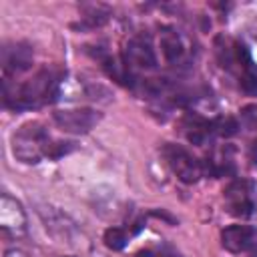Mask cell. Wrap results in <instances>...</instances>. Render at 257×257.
Listing matches in <instances>:
<instances>
[{"label": "cell", "mask_w": 257, "mask_h": 257, "mask_svg": "<svg viewBox=\"0 0 257 257\" xmlns=\"http://www.w3.org/2000/svg\"><path fill=\"white\" fill-rule=\"evenodd\" d=\"M64 72L58 66H42L22 84H10L8 78L2 82V100L10 110L40 108L58 98Z\"/></svg>", "instance_id": "obj_1"}, {"label": "cell", "mask_w": 257, "mask_h": 257, "mask_svg": "<svg viewBox=\"0 0 257 257\" xmlns=\"http://www.w3.org/2000/svg\"><path fill=\"white\" fill-rule=\"evenodd\" d=\"M215 54H217L219 64L239 78V84L245 92H251V94L257 92V68L253 64L249 48L241 40L217 36Z\"/></svg>", "instance_id": "obj_2"}, {"label": "cell", "mask_w": 257, "mask_h": 257, "mask_svg": "<svg viewBox=\"0 0 257 257\" xmlns=\"http://www.w3.org/2000/svg\"><path fill=\"white\" fill-rule=\"evenodd\" d=\"M52 139L46 126L38 120H28L20 124L12 135V153L20 163L36 165L44 157H50Z\"/></svg>", "instance_id": "obj_3"}, {"label": "cell", "mask_w": 257, "mask_h": 257, "mask_svg": "<svg viewBox=\"0 0 257 257\" xmlns=\"http://www.w3.org/2000/svg\"><path fill=\"white\" fill-rule=\"evenodd\" d=\"M163 157H165L167 165L171 167V171L177 175V179L183 181V183H187V185H193L201 177H205V165H203V161H199L193 153H189L181 145L165 143L163 145Z\"/></svg>", "instance_id": "obj_4"}, {"label": "cell", "mask_w": 257, "mask_h": 257, "mask_svg": "<svg viewBox=\"0 0 257 257\" xmlns=\"http://www.w3.org/2000/svg\"><path fill=\"white\" fill-rule=\"evenodd\" d=\"M122 62L131 72L157 68L159 58H157V50H155L151 34L139 32V34L131 36L128 42L124 44V50H122Z\"/></svg>", "instance_id": "obj_5"}, {"label": "cell", "mask_w": 257, "mask_h": 257, "mask_svg": "<svg viewBox=\"0 0 257 257\" xmlns=\"http://www.w3.org/2000/svg\"><path fill=\"white\" fill-rule=\"evenodd\" d=\"M223 201L231 215L247 219L255 209V185L247 179H235L225 187Z\"/></svg>", "instance_id": "obj_6"}, {"label": "cell", "mask_w": 257, "mask_h": 257, "mask_svg": "<svg viewBox=\"0 0 257 257\" xmlns=\"http://www.w3.org/2000/svg\"><path fill=\"white\" fill-rule=\"evenodd\" d=\"M56 126L64 133L84 135L100 122V112L94 108H62L52 114Z\"/></svg>", "instance_id": "obj_7"}, {"label": "cell", "mask_w": 257, "mask_h": 257, "mask_svg": "<svg viewBox=\"0 0 257 257\" xmlns=\"http://www.w3.org/2000/svg\"><path fill=\"white\" fill-rule=\"evenodd\" d=\"M221 245L235 255L257 253V229L251 225H229L221 231Z\"/></svg>", "instance_id": "obj_8"}, {"label": "cell", "mask_w": 257, "mask_h": 257, "mask_svg": "<svg viewBox=\"0 0 257 257\" xmlns=\"http://www.w3.org/2000/svg\"><path fill=\"white\" fill-rule=\"evenodd\" d=\"M0 229L12 239L26 235V213L22 205L8 193H2L0 197Z\"/></svg>", "instance_id": "obj_9"}, {"label": "cell", "mask_w": 257, "mask_h": 257, "mask_svg": "<svg viewBox=\"0 0 257 257\" xmlns=\"http://www.w3.org/2000/svg\"><path fill=\"white\" fill-rule=\"evenodd\" d=\"M34 62V50L30 44L26 42H8L2 46V52H0V64H2V70L8 76H16V74H22L26 72Z\"/></svg>", "instance_id": "obj_10"}, {"label": "cell", "mask_w": 257, "mask_h": 257, "mask_svg": "<svg viewBox=\"0 0 257 257\" xmlns=\"http://www.w3.org/2000/svg\"><path fill=\"white\" fill-rule=\"evenodd\" d=\"M161 50H163L165 60L169 64H175V66L183 64L189 56L187 40L175 28H163V32H161Z\"/></svg>", "instance_id": "obj_11"}, {"label": "cell", "mask_w": 257, "mask_h": 257, "mask_svg": "<svg viewBox=\"0 0 257 257\" xmlns=\"http://www.w3.org/2000/svg\"><path fill=\"white\" fill-rule=\"evenodd\" d=\"M181 126H183V133H185L187 141L197 145V147H203L215 135V122L207 120V118H203L199 114H193V112H189L183 118Z\"/></svg>", "instance_id": "obj_12"}, {"label": "cell", "mask_w": 257, "mask_h": 257, "mask_svg": "<svg viewBox=\"0 0 257 257\" xmlns=\"http://www.w3.org/2000/svg\"><path fill=\"white\" fill-rule=\"evenodd\" d=\"M108 18H110V10L108 8H104V6H90L80 16V22L72 24V28H76V30H94V28H100Z\"/></svg>", "instance_id": "obj_13"}, {"label": "cell", "mask_w": 257, "mask_h": 257, "mask_svg": "<svg viewBox=\"0 0 257 257\" xmlns=\"http://www.w3.org/2000/svg\"><path fill=\"white\" fill-rule=\"evenodd\" d=\"M102 241H104V245L108 249L120 251L126 245V241H128V231L122 229V227H108L104 231V235H102Z\"/></svg>", "instance_id": "obj_14"}, {"label": "cell", "mask_w": 257, "mask_h": 257, "mask_svg": "<svg viewBox=\"0 0 257 257\" xmlns=\"http://www.w3.org/2000/svg\"><path fill=\"white\" fill-rule=\"evenodd\" d=\"M213 122H215V135L219 137H233L239 131V122L233 116H219Z\"/></svg>", "instance_id": "obj_15"}, {"label": "cell", "mask_w": 257, "mask_h": 257, "mask_svg": "<svg viewBox=\"0 0 257 257\" xmlns=\"http://www.w3.org/2000/svg\"><path fill=\"white\" fill-rule=\"evenodd\" d=\"M135 257H181L175 249L167 247V245H161V247H145L141 251H137Z\"/></svg>", "instance_id": "obj_16"}, {"label": "cell", "mask_w": 257, "mask_h": 257, "mask_svg": "<svg viewBox=\"0 0 257 257\" xmlns=\"http://www.w3.org/2000/svg\"><path fill=\"white\" fill-rule=\"evenodd\" d=\"M4 257H30V255L26 251H22V249H8L4 253Z\"/></svg>", "instance_id": "obj_17"}]
</instances>
